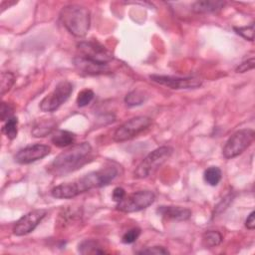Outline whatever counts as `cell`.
<instances>
[{"instance_id": "obj_13", "label": "cell", "mask_w": 255, "mask_h": 255, "mask_svg": "<svg viewBox=\"0 0 255 255\" xmlns=\"http://www.w3.org/2000/svg\"><path fill=\"white\" fill-rule=\"evenodd\" d=\"M156 212L164 218L176 221H184L191 216V211L188 208L180 206H160Z\"/></svg>"}, {"instance_id": "obj_28", "label": "cell", "mask_w": 255, "mask_h": 255, "mask_svg": "<svg viewBox=\"0 0 255 255\" xmlns=\"http://www.w3.org/2000/svg\"><path fill=\"white\" fill-rule=\"evenodd\" d=\"M13 108L10 104L2 102L1 104V109H0V118L2 122L8 121L10 118H12L13 116Z\"/></svg>"}, {"instance_id": "obj_11", "label": "cell", "mask_w": 255, "mask_h": 255, "mask_svg": "<svg viewBox=\"0 0 255 255\" xmlns=\"http://www.w3.org/2000/svg\"><path fill=\"white\" fill-rule=\"evenodd\" d=\"M46 214L47 211L44 209H36L28 212L16 221L13 227V233L16 236H24L29 234L38 226Z\"/></svg>"}, {"instance_id": "obj_12", "label": "cell", "mask_w": 255, "mask_h": 255, "mask_svg": "<svg viewBox=\"0 0 255 255\" xmlns=\"http://www.w3.org/2000/svg\"><path fill=\"white\" fill-rule=\"evenodd\" d=\"M50 151L51 147L49 145L36 143L20 149L15 154L14 159L16 162L20 164H28L47 156L50 153Z\"/></svg>"}, {"instance_id": "obj_20", "label": "cell", "mask_w": 255, "mask_h": 255, "mask_svg": "<svg viewBox=\"0 0 255 255\" xmlns=\"http://www.w3.org/2000/svg\"><path fill=\"white\" fill-rule=\"evenodd\" d=\"M222 177V172L219 167L217 166H210L207 169H205L203 173V178L205 182L211 186L217 185Z\"/></svg>"}, {"instance_id": "obj_9", "label": "cell", "mask_w": 255, "mask_h": 255, "mask_svg": "<svg viewBox=\"0 0 255 255\" xmlns=\"http://www.w3.org/2000/svg\"><path fill=\"white\" fill-rule=\"evenodd\" d=\"M155 195L150 190H139L129 195H126L123 200L118 202L117 209L126 212H137L140 211L153 203Z\"/></svg>"}, {"instance_id": "obj_22", "label": "cell", "mask_w": 255, "mask_h": 255, "mask_svg": "<svg viewBox=\"0 0 255 255\" xmlns=\"http://www.w3.org/2000/svg\"><path fill=\"white\" fill-rule=\"evenodd\" d=\"M145 101V96L142 92L135 90V91H131L129 92L126 98H125V103L128 107H136V106H140L143 104V102Z\"/></svg>"}, {"instance_id": "obj_14", "label": "cell", "mask_w": 255, "mask_h": 255, "mask_svg": "<svg viewBox=\"0 0 255 255\" xmlns=\"http://www.w3.org/2000/svg\"><path fill=\"white\" fill-rule=\"evenodd\" d=\"M76 67L81 73H85L86 75H100L110 71L109 65H102L91 62L81 57H77L74 60Z\"/></svg>"}, {"instance_id": "obj_4", "label": "cell", "mask_w": 255, "mask_h": 255, "mask_svg": "<svg viewBox=\"0 0 255 255\" xmlns=\"http://www.w3.org/2000/svg\"><path fill=\"white\" fill-rule=\"evenodd\" d=\"M172 148L166 145L159 146L149 152L134 170L136 178H146L158 169L171 155Z\"/></svg>"}, {"instance_id": "obj_30", "label": "cell", "mask_w": 255, "mask_h": 255, "mask_svg": "<svg viewBox=\"0 0 255 255\" xmlns=\"http://www.w3.org/2000/svg\"><path fill=\"white\" fill-rule=\"evenodd\" d=\"M126 196V191L123 187H116L113 191V199L116 202H120Z\"/></svg>"}, {"instance_id": "obj_15", "label": "cell", "mask_w": 255, "mask_h": 255, "mask_svg": "<svg viewBox=\"0 0 255 255\" xmlns=\"http://www.w3.org/2000/svg\"><path fill=\"white\" fill-rule=\"evenodd\" d=\"M224 5H225L224 1H215V0L196 1L192 4V11L198 14L212 13L222 9Z\"/></svg>"}, {"instance_id": "obj_18", "label": "cell", "mask_w": 255, "mask_h": 255, "mask_svg": "<svg viewBox=\"0 0 255 255\" xmlns=\"http://www.w3.org/2000/svg\"><path fill=\"white\" fill-rule=\"evenodd\" d=\"M56 123L52 120H46L38 123L32 129V135L35 137H44L53 132Z\"/></svg>"}, {"instance_id": "obj_5", "label": "cell", "mask_w": 255, "mask_h": 255, "mask_svg": "<svg viewBox=\"0 0 255 255\" xmlns=\"http://www.w3.org/2000/svg\"><path fill=\"white\" fill-rule=\"evenodd\" d=\"M150 124L151 120L148 117L137 116L131 118L116 128L113 134V139L117 142L131 139L139 134L141 131L146 129L150 126Z\"/></svg>"}, {"instance_id": "obj_8", "label": "cell", "mask_w": 255, "mask_h": 255, "mask_svg": "<svg viewBox=\"0 0 255 255\" xmlns=\"http://www.w3.org/2000/svg\"><path fill=\"white\" fill-rule=\"evenodd\" d=\"M73 85L68 81L60 82L55 89L48 94L41 102L40 109L45 113H52L58 110L71 96Z\"/></svg>"}, {"instance_id": "obj_26", "label": "cell", "mask_w": 255, "mask_h": 255, "mask_svg": "<svg viewBox=\"0 0 255 255\" xmlns=\"http://www.w3.org/2000/svg\"><path fill=\"white\" fill-rule=\"evenodd\" d=\"M140 235V229L139 228H131L129 230H128L122 237V241L125 244H131L134 241H136V239L138 238V236Z\"/></svg>"}, {"instance_id": "obj_7", "label": "cell", "mask_w": 255, "mask_h": 255, "mask_svg": "<svg viewBox=\"0 0 255 255\" xmlns=\"http://www.w3.org/2000/svg\"><path fill=\"white\" fill-rule=\"evenodd\" d=\"M77 47L80 53L79 57L97 64L108 65L114 58L112 52L98 41H82Z\"/></svg>"}, {"instance_id": "obj_3", "label": "cell", "mask_w": 255, "mask_h": 255, "mask_svg": "<svg viewBox=\"0 0 255 255\" xmlns=\"http://www.w3.org/2000/svg\"><path fill=\"white\" fill-rule=\"evenodd\" d=\"M61 20L65 28L75 37L87 35L91 25L90 10L81 5H67L61 11Z\"/></svg>"}, {"instance_id": "obj_17", "label": "cell", "mask_w": 255, "mask_h": 255, "mask_svg": "<svg viewBox=\"0 0 255 255\" xmlns=\"http://www.w3.org/2000/svg\"><path fill=\"white\" fill-rule=\"evenodd\" d=\"M78 251L81 254H104L106 251L102 249V245L94 239L83 240L78 245Z\"/></svg>"}, {"instance_id": "obj_27", "label": "cell", "mask_w": 255, "mask_h": 255, "mask_svg": "<svg viewBox=\"0 0 255 255\" xmlns=\"http://www.w3.org/2000/svg\"><path fill=\"white\" fill-rule=\"evenodd\" d=\"M138 254H151V255H163V254H169V251L162 247V246H152V247H146L140 251L137 252Z\"/></svg>"}, {"instance_id": "obj_19", "label": "cell", "mask_w": 255, "mask_h": 255, "mask_svg": "<svg viewBox=\"0 0 255 255\" xmlns=\"http://www.w3.org/2000/svg\"><path fill=\"white\" fill-rule=\"evenodd\" d=\"M222 235L215 230H208L202 235V244L206 248H212L218 246L222 242Z\"/></svg>"}, {"instance_id": "obj_6", "label": "cell", "mask_w": 255, "mask_h": 255, "mask_svg": "<svg viewBox=\"0 0 255 255\" xmlns=\"http://www.w3.org/2000/svg\"><path fill=\"white\" fill-rule=\"evenodd\" d=\"M255 133L251 128H244L233 133L226 141L222 154L225 158H233L241 154L247 147L250 146L254 139Z\"/></svg>"}, {"instance_id": "obj_10", "label": "cell", "mask_w": 255, "mask_h": 255, "mask_svg": "<svg viewBox=\"0 0 255 255\" xmlns=\"http://www.w3.org/2000/svg\"><path fill=\"white\" fill-rule=\"evenodd\" d=\"M149 79L159 85L165 86L174 90H187V89H196L202 85V81L195 77L179 78L172 76H162V75H150Z\"/></svg>"}, {"instance_id": "obj_31", "label": "cell", "mask_w": 255, "mask_h": 255, "mask_svg": "<svg viewBox=\"0 0 255 255\" xmlns=\"http://www.w3.org/2000/svg\"><path fill=\"white\" fill-rule=\"evenodd\" d=\"M245 225L250 230H253L255 228V212L254 211H252L248 215V217H247V219L245 221Z\"/></svg>"}, {"instance_id": "obj_24", "label": "cell", "mask_w": 255, "mask_h": 255, "mask_svg": "<svg viewBox=\"0 0 255 255\" xmlns=\"http://www.w3.org/2000/svg\"><path fill=\"white\" fill-rule=\"evenodd\" d=\"M95 97V94L92 90L90 89H85V90H82L79 94H78V97H77V105L79 107H86L88 106L94 99Z\"/></svg>"}, {"instance_id": "obj_21", "label": "cell", "mask_w": 255, "mask_h": 255, "mask_svg": "<svg viewBox=\"0 0 255 255\" xmlns=\"http://www.w3.org/2000/svg\"><path fill=\"white\" fill-rule=\"evenodd\" d=\"M2 132L9 139H14L18 133V119L16 117H12L8 121H6L5 125L2 128Z\"/></svg>"}, {"instance_id": "obj_23", "label": "cell", "mask_w": 255, "mask_h": 255, "mask_svg": "<svg viewBox=\"0 0 255 255\" xmlns=\"http://www.w3.org/2000/svg\"><path fill=\"white\" fill-rule=\"evenodd\" d=\"M15 83V75L11 72H2L1 73V80H0V90L1 96L5 95Z\"/></svg>"}, {"instance_id": "obj_25", "label": "cell", "mask_w": 255, "mask_h": 255, "mask_svg": "<svg viewBox=\"0 0 255 255\" xmlns=\"http://www.w3.org/2000/svg\"><path fill=\"white\" fill-rule=\"evenodd\" d=\"M234 31L243 37L244 39L248 41H253L254 39V24L251 23L249 26H244V27H234Z\"/></svg>"}, {"instance_id": "obj_2", "label": "cell", "mask_w": 255, "mask_h": 255, "mask_svg": "<svg viewBox=\"0 0 255 255\" xmlns=\"http://www.w3.org/2000/svg\"><path fill=\"white\" fill-rule=\"evenodd\" d=\"M91 153L92 146L89 142L77 143L55 157L50 165V171L57 175L74 171L89 161Z\"/></svg>"}, {"instance_id": "obj_16", "label": "cell", "mask_w": 255, "mask_h": 255, "mask_svg": "<svg viewBox=\"0 0 255 255\" xmlns=\"http://www.w3.org/2000/svg\"><path fill=\"white\" fill-rule=\"evenodd\" d=\"M51 140L58 147H67L75 142L76 135L69 130L58 129L52 133Z\"/></svg>"}, {"instance_id": "obj_29", "label": "cell", "mask_w": 255, "mask_h": 255, "mask_svg": "<svg viewBox=\"0 0 255 255\" xmlns=\"http://www.w3.org/2000/svg\"><path fill=\"white\" fill-rule=\"evenodd\" d=\"M255 66V60L254 58H251L247 61H244L242 62L237 68H236V73H245V72H248L250 70H252Z\"/></svg>"}, {"instance_id": "obj_1", "label": "cell", "mask_w": 255, "mask_h": 255, "mask_svg": "<svg viewBox=\"0 0 255 255\" xmlns=\"http://www.w3.org/2000/svg\"><path fill=\"white\" fill-rule=\"evenodd\" d=\"M117 175L118 169L115 166H107L105 168L89 172L74 181L55 186L51 190V195L59 199L73 198L83 192L110 184Z\"/></svg>"}]
</instances>
